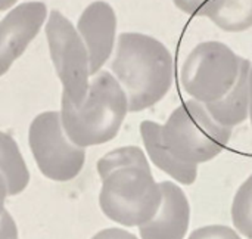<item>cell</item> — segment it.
I'll return each instance as SVG.
<instances>
[{"mask_svg": "<svg viewBox=\"0 0 252 239\" xmlns=\"http://www.w3.org/2000/svg\"><path fill=\"white\" fill-rule=\"evenodd\" d=\"M0 239H18V226L9 211L0 217Z\"/></svg>", "mask_w": 252, "mask_h": 239, "instance_id": "ac0fdd59", "label": "cell"}, {"mask_svg": "<svg viewBox=\"0 0 252 239\" xmlns=\"http://www.w3.org/2000/svg\"><path fill=\"white\" fill-rule=\"evenodd\" d=\"M16 1H18V0H0V12L10 9L12 6L16 4Z\"/></svg>", "mask_w": 252, "mask_h": 239, "instance_id": "7402d4cb", "label": "cell"}, {"mask_svg": "<svg viewBox=\"0 0 252 239\" xmlns=\"http://www.w3.org/2000/svg\"><path fill=\"white\" fill-rule=\"evenodd\" d=\"M28 145L41 174L53 182H69L84 167L86 149L68 139L58 111H44L31 121Z\"/></svg>", "mask_w": 252, "mask_h": 239, "instance_id": "52a82bcc", "label": "cell"}, {"mask_svg": "<svg viewBox=\"0 0 252 239\" xmlns=\"http://www.w3.org/2000/svg\"><path fill=\"white\" fill-rule=\"evenodd\" d=\"M0 174L3 176L7 195L22 194L30 183V170L19 151L16 140L6 132L0 130Z\"/></svg>", "mask_w": 252, "mask_h": 239, "instance_id": "5bb4252c", "label": "cell"}, {"mask_svg": "<svg viewBox=\"0 0 252 239\" xmlns=\"http://www.w3.org/2000/svg\"><path fill=\"white\" fill-rule=\"evenodd\" d=\"M162 201L157 214L139 226L142 239H183L189 229L190 207L186 194L176 183H159Z\"/></svg>", "mask_w": 252, "mask_h": 239, "instance_id": "30bf717a", "label": "cell"}, {"mask_svg": "<svg viewBox=\"0 0 252 239\" xmlns=\"http://www.w3.org/2000/svg\"><path fill=\"white\" fill-rule=\"evenodd\" d=\"M173 3L185 13L189 15H198L202 0H173Z\"/></svg>", "mask_w": 252, "mask_h": 239, "instance_id": "ffe728a7", "label": "cell"}, {"mask_svg": "<svg viewBox=\"0 0 252 239\" xmlns=\"http://www.w3.org/2000/svg\"><path fill=\"white\" fill-rule=\"evenodd\" d=\"M227 33H241L252 27V0H202L199 13Z\"/></svg>", "mask_w": 252, "mask_h": 239, "instance_id": "4fadbf2b", "label": "cell"}, {"mask_svg": "<svg viewBox=\"0 0 252 239\" xmlns=\"http://www.w3.org/2000/svg\"><path fill=\"white\" fill-rule=\"evenodd\" d=\"M251 69V61L242 58L239 77L233 89L221 99L213 103H205L208 114L224 127H235L244 123L250 114V87L248 77Z\"/></svg>", "mask_w": 252, "mask_h": 239, "instance_id": "8fae6325", "label": "cell"}, {"mask_svg": "<svg viewBox=\"0 0 252 239\" xmlns=\"http://www.w3.org/2000/svg\"><path fill=\"white\" fill-rule=\"evenodd\" d=\"M248 87H250V115H251L252 123V65L250 69V77H248Z\"/></svg>", "mask_w": 252, "mask_h": 239, "instance_id": "603a6c76", "label": "cell"}, {"mask_svg": "<svg viewBox=\"0 0 252 239\" xmlns=\"http://www.w3.org/2000/svg\"><path fill=\"white\" fill-rule=\"evenodd\" d=\"M46 38L50 59L62 84V96L80 105L89 92V52L77 28L59 10H52L46 24Z\"/></svg>", "mask_w": 252, "mask_h": 239, "instance_id": "8992f818", "label": "cell"}, {"mask_svg": "<svg viewBox=\"0 0 252 239\" xmlns=\"http://www.w3.org/2000/svg\"><path fill=\"white\" fill-rule=\"evenodd\" d=\"M145 152L137 148V146H121L117 148L108 154H105L99 161H97V174L100 177V180L103 177H106L112 170L118 169V167H124L127 164L136 163L142 158H145Z\"/></svg>", "mask_w": 252, "mask_h": 239, "instance_id": "2e32d148", "label": "cell"}, {"mask_svg": "<svg viewBox=\"0 0 252 239\" xmlns=\"http://www.w3.org/2000/svg\"><path fill=\"white\" fill-rule=\"evenodd\" d=\"M162 201L159 183L155 182L148 158L112 170L102 179L99 205L112 222L126 228L148 223Z\"/></svg>", "mask_w": 252, "mask_h": 239, "instance_id": "3957f363", "label": "cell"}, {"mask_svg": "<svg viewBox=\"0 0 252 239\" xmlns=\"http://www.w3.org/2000/svg\"><path fill=\"white\" fill-rule=\"evenodd\" d=\"M114 77L126 92L128 112L158 103L171 89L174 64L170 50L155 37L121 33L111 62Z\"/></svg>", "mask_w": 252, "mask_h": 239, "instance_id": "6da1fadb", "label": "cell"}, {"mask_svg": "<svg viewBox=\"0 0 252 239\" xmlns=\"http://www.w3.org/2000/svg\"><path fill=\"white\" fill-rule=\"evenodd\" d=\"M230 137L232 129L219 124L195 99L177 106L161 126L164 148L188 166L211 161L224 151Z\"/></svg>", "mask_w": 252, "mask_h": 239, "instance_id": "277c9868", "label": "cell"}, {"mask_svg": "<svg viewBox=\"0 0 252 239\" xmlns=\"http://www.w3.org/2000/svg\"><path fill=\"white\" fill-rule=\"evenodd\" d=\"M77 31L89 52L90 75H96L111 58L117 37V15L103 0L92 1L80 15Z\"/></svg>", "mask_w": 252, "mask_h": 239, "instance_id": "9c48e42d", "label": "cell"}, {"mask_svg": "<svg viewBox=\"0 0 252 239\" xmlns=\"http://www.w3.org/2000/svg\"><path fill=\"white\" fill-rule=\"evenodd\" d=\"M7 186H6V182L3 179V176L0 174V217L1 214L6 211L4 210V203H6V198H7Z\"/></svg>", "mask_w": 252, "mask_h": 239, "instance_id": "44dd1931", "label": "cell"}, {"mask_svg": "<svg viewBox=\"0 0 252 239\" xmlns=\"http://www.w3.org/2000/svg\"><path fill=\"white\" fill-rule=\"evenodd\" d=\"M242 58L220 41L199 43L182 68V84L188 95L201 103L221 101L235 86Z\"/></svg>", "mask_w": 252, "mask_h": 239, "instance_id": "5b68a950", "label": "cell"}, {"mask_svg": "<svg viewBox=\"0 0 252 239\" xmlns=\"http://www.w3.org/2000/svg\"><path fill=\"white\" fill-rule=\"evenodd\" d=\"M140 135L149 158L159 170H162L164 173H167L174 180L183 185H192L196 180L198 166H188L177 161L164 148L161 142V124L151 120H145L140 124Z\"/></svg>", "mask_w": 252, "mask_h": 239, "instance_id": "7c38bea8", "label": "cell"}, {"mask_svg": "<svg viewBox=\"0 0 252 239\" xmlns=\"http://www.w3.org/2000/svg\"><path fill=\"white\" fill-rule=\"evenodd\" d=\"M47 19L43 1H25L12 7L0 21V77L19 59Z\"/></svg>", "mask_w": 252, "mask_h": 239, "instance_id": "ba28073f", "label": "cell"}, {"mask_svg": "<svg viewBox=\"0 0 252 239\" xmlns=\"http://www.w3.org/2000/svg\"><path fill=\"white\" fill-rule=\"evenodd\" d=\"M92 239H139L136 235L120 229V228H108L103 229L100 232H97L94 237H92Z\"/></svg>", "mask_w": 252, "mask_h": 239, "instance_id": "d6986e66", "label": "cell"}, {"mask_svg": "<svg viewBox=\"0 0 252 239\" xmlns=\"http://www.w3.org/2000/svg\"><path fill=\"white\" fill-rule=\"evenodd\" d=\"M232 220L242 235L252 239V174L241 185L233 198Z\"/></svg>", "mask_w": 252, "mask_h": 239, "instance_id": "9a60e30c", "label": "cell"}, {"mask_svg": "<svg viewBox=\"0 0 252 239\" xmlns=\"http://www.w3.org/2000/svg\"><path fill=\"white\" fill-rule=\"evenodd\" d=\"M189 239H241V237L227 226L211 225L193 231Z\"/></svg>", "mask_w": 252, "mask_h": 239, "instance_id": "e0dca14e", "label": "cell"}, {"mask_svg": "<svg viewBox=\"0 0 252 239\" xmlns=\"http://www.w3.org/2000/svg\"><path fill=\"white\" fill-rule=\"evenodd\" d=\"M127 112L126 92L111 72L102 69L90 80L87 96L80 105L61 98L62 127L68 139L84 149L115 139Z\"/></svg>", "mask_w": 252, "mask_h": 239, "instance_id": "7a4b0ae2", "label": "cell"}]
</instances>
